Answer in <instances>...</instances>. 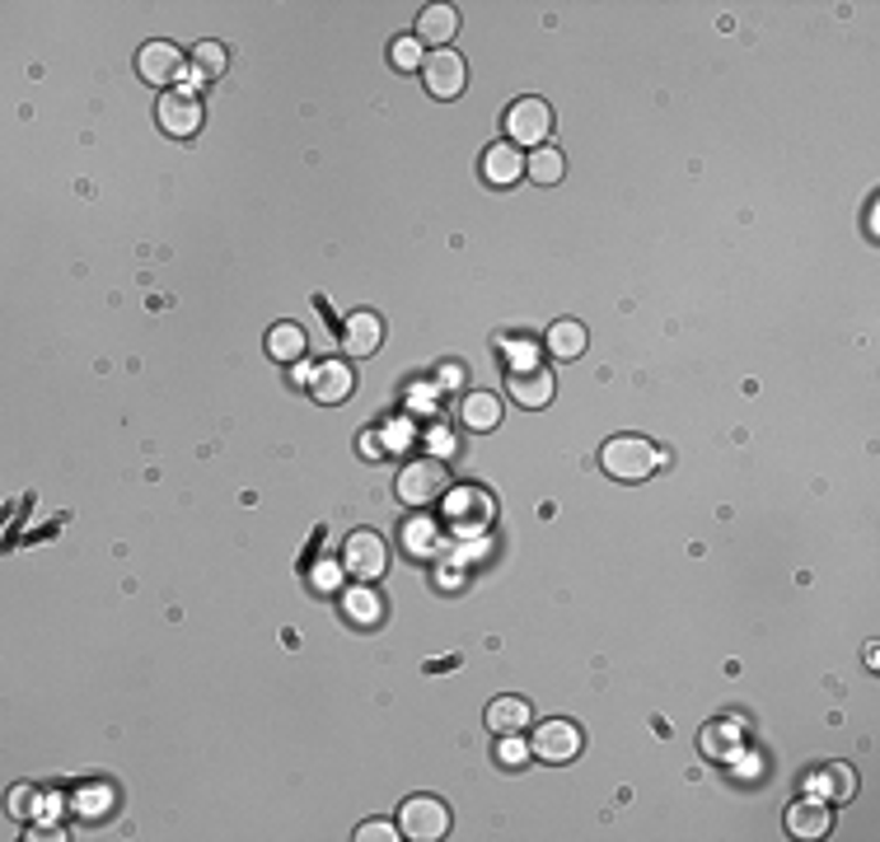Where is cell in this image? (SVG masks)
I'll use <instances>...</instances> for the list:
<instances>
[{
  "label": "cell",
  "instance_id": "6da1fadb",
  "mask_svg": "<svg viewBox=\"0 0 880 842\" xmlns=\"http://www.w3.org/2000/svg\"><path fill=\"white\" fill-rule=\"evenodd\" d=\"M600 468L618 482H642L660 468V449L647 436H614L600 449Z\"/></svg>",
  "mask_w": 880,
  "mask_h": 842
},
{
  "label": "cell",
  "instance_id": "7a4b0ae2",
  "mask_svg": "<svg viewBox=\"0 0 880 842\" xmlns=\"http://www.w3.org/2000/svg\"><path fill=\"white\" fill-rule=\"evenodd\" d=\"M445 492H449V473H445L441 459H413V463H403V473H399V501L432 505V501H445Z\"/></svg>",
  "mask_w": 880,
  "mask_h": 842
},
{
  "label": "cell",
  "instance_id": "3957f363",
  "mask_svg": "<svg viewBox=\"0 0 880 842\" xmlns=\"http://www.w3.org/2000/svg\"><path fill=\"white\" fill-rule=\"evenodd\" d=\"M342 572L357 576L361 585L380 580L389 572V547L380 534H370V529H357V534H347V547H342Z\"/></svg>",
  "mask_w": 880,
  "mask_h": 842
},
{
  "label": "cell",
  "instance_id": "277c9868",
  "mask_svg": "<svg viewBox=\"0 0 880 842\" xmlns=\"http://www.w3.org/2000/svg\"><path fill=\"white\" fill-rule=\"evenodd\" d=\"M399 829H403V838H413V842H436V838L449 833V810L441 806L436 796H413V800H403Z\"/></svg>",
  "mask_w": 880,
  "mask_h": 842
},
{
  "label": "cell",
  "instance_id": "5b68a950",
  "mask_svg": "<svg viewBox=\"0 0 880 842\" xmlns=\"http://www.w3.org/2000/svg\"><path fill=\"white\" fill-rule=\"evenodd\" d=\"M422 81H426V94H432V99H459L464 81H468V66L455 47H441L422 62Z\"/></svg>",
  "mask_w": 880,
  "mask_h": 842
},
{
  "label": "cell",
  "instance_id": "8992f818",
  "mask_svg": "<svg viewBox=\"0 0 880 842\" xmlns=\"http://www.w3.org/2000/svg\"><path fill=\"white\" fill-rule=\"evenodd\" d=\"M155 117H160V127H165L169 136H179V141H183V136H198V127H202V99H198V94H192L188 85L165 89Z\"/></svg>",
  "mask_w": 880,
  "mask_h": 842
},
{
  "label": "cell",
  "instance_id": "52a82bcc",
  "mask_svg": "<svg viewBox=\"0 0 880 842\" xmlns=\"http://www.w3.org/2000/svg\"><path fill=\"white\" fill-rule=\"evenodd\" d=\"M506 127H511V146H543V136L553 131V108L543 99H516L511 113H506Z\"/></svg>",
  "mask_w": 880,
  "mask_h": 842
},
{
  "label": "cell",
  "instance_id": "ba28073f",
  "mask_svg": "<svg viewBox=\"0 0 880 842\" xmlns=\"http://www.w3.org/2000/svg\"><path fill=\"white\" fill-rule=\"evenodd\" d=\"M497 515V505L487 492L478 487H459V492H445V520L449 529H459V534H478V529Z\"/></svg>",
  "mask_w": 880,
  "mask_h": 842
},
{
  "label": "cell",
  "instance_id": "9c48e42d",
  "mask_svg": "<svg viewBox=\"0 0 880 842\" xmlns=\"http://www.w3.org/2000/svg\"><path fill=\"white\" fill-rule=\"evenodd\" d=\"M581 726L576 721H543L534 731V754L549 758V763H572L581 754Z\"/></svg>",
  "mask_w": 880,
  "mask_h": 842
},
{
  "label": "cell",
  "instance_id": "30bf717a",
  "mask_svg": "<svg viewBox=\"0 0 880 842\" xmlns=\"http://www.w3.org/2000/svg\"><path fill=\"white\" fill-rule=\"evenodd\" d=\"M136 71H141L146 85H173L183 75V52L173 43H146L136 56Z\"/></svg>",
  "mask_w": 880,
  "mask_h": 842
},
{
  "label": "cell",
  "instance_id": "8fae6325",
  "mask_svg": "<svg viewBox=\"0 0 880 842\" xmlns=\"http://www.w3.org/2000/svg\"><path fill=\"white\" fill-rule=\"evenodd\" d=\"M384 342V323L375 309H357L347 323H342V351L347 356H375Z\"/></svg>",
  "mask_w": 880,
  "mask_h": 842
},
{
  "label": "cell",
  "instance_id": "7c38bea8",
  "mask_svg": "<svg viewBox=\"0 0 880 842\" xmlns=\"http://www.w3.org/2000/svg\"><path fill=\"white\" fill-rule=\"evenodd\" d=\"M852 791H857V777H852V768H844V763H825V768H815L806 777V796L825 800V806H834V800H852Z\"/></svg>",
  "mask_w": 880,
  "mask_h": 842
},
{
  "label": "cell",
  "instance_id": "4fadbf2b",
  "mask_svg": "<svg viewBox=\"0 0 880 842\" xmlns=\"http://www.w3.org/2000/svg\"><path fill=\"white\" fill-rule=\"evenodd\" d=\"M483 721H487V731H492V735H520L534 721V712H530V702H524V697L506 693V697L487 702V716Z\"/></svg>",
  "mask_w": 880,
  "mask_h": 842
},
{
  "label": "cell",
  "instance_id": "5bb4252c",
  "mask_svg": "<svg viewBox=\"0 0 880 842\" xmlns=\"http://www.w3.org/2000/svg\"><path fill=\"white\" fill-rule=\"evenodd\" d=\"M459 33V10L455 6H426L422 14H417V43H426V47H449V38Z\"/></svg>",
  "mask_w": 880,
  "mask_h": 842
},
{
  "label": "cell",
  "instance_id": "9a60e30c",
  "mask_svg": "<svg viewBox=\"0 0 880 842\" xmlns=\"http://www.w3.org/2000/svg\"><path fill=\"white\" fill-rule=\"evenodd\" d=\"M520 173H524V154H520L511 141L487 146V154H483V179H487V183H492V188H511Z\"/></svg>",
  "mask_w": 880,
  "mask_h": 842
},
{
  "label": "cell",
  "instance_id": "2e32d148",
  "mask_svg": "<svg viewBox=\"0 0 880 842\" xmlns=\"http://www.w3.org/2000/svg\"><path fill=\"white\" fill-rule=\"evenodd\" d=\"M829 824H834V814H829L825 800H815V796L796 800V806L787 810V833L792 838H825Z\"/></svg>",
  "mask_w": 880,
  "mask_h": 842
},
{
  "label": "cell",
  "instance_id": "e0dca14e",
  "mask_svg": "<svg viewBox=\"0 0 880 842\" xmlns=\"http://www.w3.org/2000/svg\"><path fill=\"white\" fill-rule=\"evenodd\" d=\"M511 398L520 407H530V413H539V407L553 403V375L543 365L534 370H520V375H511Z\"/></svg>",
  "mask_w": 880,
  "mask_h": 842
},
{
  "label": "cell",
  "instance_id": "ac0fdd59",
  "mask_svg": "<svg viewBox=\"0 0 880 842\" xmlns=\"http://www.w3.org/2000/svg\"><path fill=\"white\" fill-rule=\"evenodd\" d=\"M351 388H357V380H351V370L342 361H328L315 370V380H309V394H315L319 403H347Z\"/></svg>",
  "mask_w": 880,
  "mask_h": 842
},
{
  "label": "cell",
  "instance_id": "d6986e66",
  "mask_svg": "<svg viewBox=\"0 0 880 842\" xmlns=\"http://www.w3.org/2000/svg\"><path fill=\"white\" fill-rule=\"evenodd\" d=\"M459 422L468 430H497L501 426V398L487 394V388H478V394H468L459 403Z\"/></svg>",
  "mask_w": 880,
  "mask_h": 842
},
{
  "label": "cell",
  "instance_id": "ffe728a7",
  "mask_svg": "<svg viewBox=\"0 0 880 842\" xmlns=\"http://www.w3.org/2000/svg\"><path fill=\"white\" fill-rule=\"evenodd\" d=\"M403 553L407 557H436L441 553V524L436 520H426V515H413L403 524Z\"/></svg>",
  "mask_w": 880,
  "mask_h": 842
},
{
  "label": "cell",
  "instance_id": "44dd1931",
  "mask_svg": "<svg viewBox=\"0 0 880 842\" xmlns=\"http://www.w3.org/2000/svg\"><path fill=\"white\" fill-rule=\"evenodd\" d=\"M267 356L272 361H282V365H296L300 356H305V328L300 323H277L267 332Z\"/></svg>",
  "mask_w": 880,
  "mask_h": 842
},
{
  "label": "cell",
  "instance_id": "7402d4cb",
  "mask_svg": "<svg viewBox=\"0 0 880 842\" xmlns=\"http://www.w3.org/2000/svg\"><path fill=\"white\" fill-rule=\"evenodd\" d=\"M549 351L558 361H576L581 351H585V323H576V319H558L553 328H549Z\"/></svg>",
  "mask_w": 880,
  "mask_h": 842
},
{
  "label": "cell",
  "instance_id": "603a6c76",
  "mask_svg": "<svg viewBox=\"0 0 880 842\" xmlns=\"http://www.w3.org/2000/svg\"><path fill=\"white\" fill-rule=\"evenodd\" d=\"M347 618L357 622V628H375V622L384 618V604H380V595L370 590V585H357V590L347 595Z\"/></svg>",
  "mask_w": 880,
  "mask_h": 842
},
{
  "label": "cell",
  "instance_id": "cb8c5ba5",
  "mask_svg": "<svg viewBox=\"0 0 880 842\" xmlns=\"http://www.w3.org/2000/svg\"><path fill=\"white\" fill-rule=\"evenodd\" d=\"M562 154L553 150V146H539L534 154H530V160H524V173H530V179L534 183H543V188H549V183H558L562 179Z\"/></svg>",
  "mask_w": 880,
  "mask_h": 842
},
{
  "label": "cell",
  "instance_id": "d4e9b609",
  "mask_svg": "<svg viewBox=\"0 0 880 842\" xmlns=\"http://www.w3.org/2000/svg\"><path fill=\"white\" fill-rule=\"evenodd\" d=\"M389 62H394V71H417L426 62L422 43L417 38H394V43H389Z\"/></svg>",
  "mask_w": 880,
  "mask_h": 842
},
{
  "label": "cell",
  "instance_id": "484cf974",
  "mask_svg": "<svg viewBox=\"0 0 880 842\" xmlns=\"http://www.w3.org/2000/svg\"><path fill=\"white\" fill-rule=\"evenodd\" d=\"M192 62H198V75H206V81H216V75H225V47L221 43H198V52H192Z\"/></svg>",
  "mask_w": 880,
  "mask_h": 842
},
{
  "label": "cell",
  "instance_id": "4316f807",
  "mask_svg": "<svg viewBox=\"0 0 880 842\" xmlns=\"http://www.w3.org/2000/svg\"><path fill=\"white\" fill-rule=\"evenodd\" d=\"M506 365H511V375H520V370H534V365H539V351H534V342L516 338L511 347H506Z\"/></svg>",
  "mask_w": 880,
  "mask_h": 842
},
{
  "label": "cell",
  "instance_id": "83f0119b",
  "mask_svg": "<svg viewBox=\"0 0 880 842\" xmlns=\"http://www.w3.org/2000/svg\"><path fill=\"white\" fill-rule=\"evenodd\" d=\"M524 758H530V754H524V739L520 735H501V744H497V763H501V768H520Z\"/></svg>",
  "mask_w": 880,
  "mask_h": 842
},
{
  "label": "cell",
  "instance_id": "f1b7e54d",
  "mask_svg": "<svg viewBox=\"0 0 880 842\" xmlns=\"http://www.w3.org/2000/svg\"><path fill=\"white\" fill-rule=\"evenodd\" d=\"M357 838L361 842H394V838H403V829L399 824H384V819H370V824L357 829Z\"/></svg>",
  "mask_w": 880,
  "mask_h": 842
},
{
  "label": "cell",
  "instance_id": "f546056e",
  "mask_svg": "<svg viewBox=\"0 0 880 842\" xmlns=\"http://www.w3.org/2000/svg\"><path fill=\"white\" fill-rule=\"evenodd\" d=\"M338 580H342V572H338L332 562H319L315 576H309V585H315V590H338Z\"/></svg>",
  "mask_w": 880,
  "mask_h": 842
},
{
  "label": "cell",
  "instance_id": "4dcf8cb0",
  "mask_svg": "<svg viewBox=\"0 0 880 842\" xmlns=\"http://www.w3.org/2000/svg\"><path fill=\"white\" fill-rule=\"evenodd\" d=\"M33 796H38L33 787H14V791H10V814H14V819H24V814H33V806H38V800H33Z\"/></svg>",
  "mask_w": 880,
  "mask_h": 842
}]
</instances>
